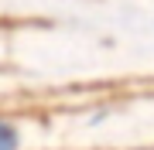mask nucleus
<instances>
[{"label":"nucleus","mask_w":154,"mask_h":150,"mask_svg":"<svg viewBox=\"0 0 154 150\" xmlns=\"http://www.w3.org/2000/svg\"><path fill=\"white\" fill-rule=\"evenodd\" d=\"M0 150H17V140H14V126H4V147Z\"/></svg>","instance_id":"1"}]
</instances>
